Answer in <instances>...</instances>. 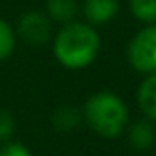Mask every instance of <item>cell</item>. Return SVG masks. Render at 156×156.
<instances>
[{"mask_svg":"<svg viewBox=\"0 0 156 156\" xmlns=\"http://www.w3.org/2000/svg\"><path fill=\"white\" fill-rule=\"evenodd\" d=\"M99 51V35L87 22H68L53 39L55 59L70 70L88 66Z\"/></svg>","mask_w":156,"mask_h":156,"instance_id":"6da1fadb","label":"cell"},{"mask_svg":"<svg viewBox=\"0 0 156 156\" xmlns=\"http://www.w3.org/2000/svg\"><path fill=\"white\" fill-rule=\"evenodd\" d=\"M83 119L101 138H118L127 127L129 108L114 92L101 90L87 99L83 107Z\"/></svg>","mask_w":156,"mask_h":156,"instance_id":"7a4b0ae2","label":"cell"},{"mask_svg":"<svg viewBox=\"0 0 156 156\" xmlns=\"http://www.w3.org/2000/svg\"><path fill=\"white\" fill-rule=\"evenodd\" d=\"M127 59L141 73H156V26L149 24L140 30L129 42Z\"/></svg>","mask_w":156,"mask_h":156,"instance_id":"3957f363","label":"cell"},{"mask_svg":"<svg viewBox=\"0 0 156 156\" xmlns=\"http://www.w3.org/2000/svg\"><path fill=\"white\" fill-rule=\"evenodd\" d=\"M17 31L31 46H42L50 39L51 24L46 13L42 11H26L17 24Z\"/></svg>","mask_w":156,"mask_h":156,"instance_id":"277c9868","label":"cell"},{"mask_svg":"<svg viewBox=\"0 0 156 156\" xmlns=\"http://www.w3.org/2000/svg\"><path fill=\"white\" fill-rule=\"evenodd\" d=\"M119 9L118 0H85L83 15L90 24H105L110 22Z\"/></svg>","mask_w":156,"mask_h":156,"instance_id":"5b68a950","label":"cell"},{"mask_svg":"<svg viewBox=\"0 0 156 156\" xmlns=\"http://www.w3.org/2000/svg\"><path fill=\"white\" fill-rule=\"evenodd\" d=\"M138 107L143 116L156 121V73H147L138 87Z\"/></svg>","mask_w":156,"mask_h":156,"instance_id":"8992f818","label":"cell"},{"mask_svg":"<svg viewBox=\"0 0 156 156\" xmlns=\"http://www.w3.org/2000/svg\"><path fill=\"white\" fill-rule=\"evenodd\" d=\"M154 138H156V130L152 127V121L151 119H141V121H136L130 129H129V141L132 147L143 151V149H149L152 143H154Z\"/></svg>","mask_w":156,"mask_h":156,"instance_id":"52a82bcc","label":"cell"},{"mask_svg":"<svg viewBox=\"0 0 156 156\" xmlns=\"http://www.w3.org/2000/svg\"><path fill=\"white\" fill-rule=\"evenodd\" d=\"M46 15L55 22L68 24L77 15V0H46Z\"/></svg>","mask_w":156,"mask_h":156,"instance_id":"ba28073f","label":"cell"},{"mask_svg":"<svg viewBox=\"0 0 156 156\" xmlns=\"http://www.w3.org/2000/svg\"><path fill=\"white\" fill-rule=\"evenodd\" d=\"M129 8L140 22H156V0H129Z\"/></svg>","mask_w":156,"mask_h":156,"instance_id":"9c48e42d","label":"cell"},{"mask_svg":"<svg viewBox=\"0 0 156 156\" xmlns=\"http://www.w3.org/2000/svg\"><path fill=\"white\" fill-rule=\"evenodd\" d=\"M81 121V114L72 107H61L53 114V125L59 130H72Z\"/></svg>","mask_w":156,"mask_h":156,"instance_id":"30bf717a","label":"cell"},{"mask_svg":"<svg viewBox=\"0 0 156 156\" xmlns=\"http://www.w3.org/2000/svg\"><path fill=\"white\" fill-rule=\"evenodd\" d=\"M13 50H15V31L8 22L0 20V61L8 59Z\"/></svg>","mask_w":156,"mask_h":156,"instance_id":"8fae6325","label":"cell"},{"mask_svg":"<svg viewBox=\"0 0 156 156\" xmlns=\"http://www.w3.org/2000/svg\"><path fill=\"white\" fill-rule=\"evenodd\" d=\"M15 132V119L8 110L0 108V141H8Z\"/></svg>","mask_w":156,"mask_h":156,"instance_id":"7c38bea8","label":"cell"},{"mask_svg":"<svg viewBox=\"0 0 156 156\" xmlns=\"http://www.w3.org/2000/svg\"><path fill=\"white\" fill-rule=\"evenodd\" d=\"M0 156H31L26 145L19 141H8L0 147Z\"/></svg>","mask_w":156,"mask_h":156,"instance_id":"4fadbf2b","label":"cell"}]
</instances>
